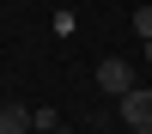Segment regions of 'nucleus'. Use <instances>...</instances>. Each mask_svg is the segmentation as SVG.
<instances>
[{"label": "nucleus", "mask_w": 152, "mask_h": 134, "mask_svg": "<svg viewBox=\"0 0 152 134\" xmlns=\"http://www.w3.org/2000/svg\"><path fill=\"white\" fill-rule=\"evenodd\" d=\"M97 92H104V97H122V92H134V67H128L122 55L97 61Z\"/></svg>", "instance_id": "nucleus-1"}, {"label": "nucleus", "mask_w": 152, "mask_h": 134, "mask_svg": "<svg viewBox=\"0 0 152 134\" xmlns=\"http://www.w3.org/2000/svg\"><path fill=\"white\" fill-rule=\"evenodd\" d=\"M116 110H122V128H152V92H146V85L122 92V97H116Z\"/></svg>", "instance_id": "nucleus-2"}, {"label": "nucleus", "mask_w": 152, "mask_h": 134, "mask_svg": "<svg viewBox=\"0 0 152 134\" xmlns=\"http://www.w3.org/2000/svg\"><path fill=\"white\" fill-rule=\"evenodd\" d=\"M37 128V116L24 104H0V134H31Z\"/></svg>", "instance_id": "nucleus-3"}, {"label": "nucleus", "mask_w": 152, "mask_h": 134, "mask_svg": "<svg viewBox=\"0 0 152 134\" xmlns=\"http://www.w3.org/2000/svg\"><path fill=\"white\" fill-rule=\"evenodd\" d=\"M31 116H37V128H43V134H61V116H55V104H43V110H31Z\"/></svg>", "instance_id": "nucleus-4"}, {"label": "nucleus", "mask_w": 152, "mask_h": 134, "mask_svg": "<svg viewBox=\"0 0 152 134\" xmlns=\"http://www.w3.org/2000/svg\"><path fill=\"white\" fill-rule=\"evenodd\" d=\"M134 31H140L146 43H152V6H134Z\"/></svg>", "instance_id": "nucleus-5"}, {"label": "nucleus", "mask_w": 152, "mask_h": 134, "mask_svg": "<svg viewBox=\"0 0 152 134\" xmlns=\"http://www.w3.org/2000/svg\"><path fill=\"white\" fill-rule=\"evenodd\" d=\"M31 134H43V128H31Z\"/></svg>", "instance_id": "nucleus-6"}, {"label": "nucleus", "mask_w": 152, "mask_h": 134, "mask_svg": "<svg viewBox=\"0 0 152 134\" xmlns=\"http://www.w3.org/2000/svg\"><path fill=\"white\" fill-rule=\"evenodd\" d=\"M122 134H128V128H122Z\"/></svg>", "instance_id": "nucleus-7"}]
</instances>
